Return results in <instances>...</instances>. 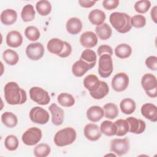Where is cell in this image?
I'll return each instance as SVG.
<instances>
[{"instance_id":"cell-1","label":"cell","mask_w":157,"mask_h":157,"mask_svg":"<svg viewBox=\"0 0 157 157\" xmlns=\"http://www.w3.org/2000/svg\"><path fill=\"white\" fill-rule=\"evenodd\" d=\"M4 92L5 100L9 104H23L27 100L26 91L15 82H10L6 83L4 88Z\"/></svg>"},{"instance_id":"cell-2","label":"cell","mask_w":157,"mask_h":157,"mask_svg":"<svg viewBox=\"0 0 157 157\" xmlns=\"http://www.w3.org/2000/svg\"><path fill=\"white\" fill-rule=\"evenodd\" d=\"M131 18L126 13L115 12L110 15L109 21L117 31L124 34L129 32L131 29Z\"/></svg>"},{"instance_id":"cell-3","label":"cell","mask_w":157,"mask_h":157,"mask_svg":"<svg viewBox=\"0 0 157 157\" xmlns=\"http://www.w3.org/2000/svg\"><path fill=\"white\" fill-rule=\"evenodd\" d=\"M75 130L71 127H66L59 130L54 136V142L58 147H64L72 144L76 139Z\"/></svg>"},{"instance_id":"cell-4","label":"cell","mask_w":157,"mask_h":157,"mask_svg":"<svg viewBox=\"0 0 157 157\" xmlns=\"http://www.w3.org/2000/svg\"><path fill=\"white\" fill-rule=\"evenodd\" d=\"M141 85L149 97L155 98L157 96V80L153 74H145L142 77Z\"/></svg>"},{"instance_id":"cell-5","label":"cell","mask_w":157,"mask_h":157,"mask_svg":"<svg viewBox=\"0 0 157 157\" xmlns=\"http://www.w3.org/2000/svg\"><path fill=\"white\" fill-rule=\"evenodd\" d=\"M113 70L112 59L109 55H103L99 56L98 62V73L102 78L109 77Z\"/></svg>"},{"instance_id":"cell-6","label":"cell","mask_w":157,"mask_h":157,"mask_svg":"<svg viewBox=\"0 0 157 157\" xmlns=\"http://www.w3.org/2000/svg\"><path fill=\"white\" fill-rule=\"evenodd\" d=\"M29 96L31 100L39 105H47L50 102L48 93L39 86H33L30 88Z\"/></svg>"},{"instance_id":"cell-7","label":"cell","mask_w":157,"mask_h":157,"mask_svg":"<svg viewBox=\"0 0 157 157\" xmlns=\"http://www.w3.org/2000/svg\"><path fill=\"white\" fill-rule=\"evenodd\" d=\"M42 136V133L40 129L37 127H31L23 134L21 139L25 145L33 146L41 140Z\"/></svg>"},{"instance_id":"cell-8","label":"cell","mask_w":157,"mask_h":157,"mask_svg":"<svg viewBox=\"0 0 157 157\" xmlns=\"http://www.w3.org/2000/svg\"><path fill=\"white\" fill-rule=\"evenodd\" d=\"M110 151L116 155L121 156L129 150V142L128 138L114 139L110 142Z\"/></svg>"},{"instance_id":"cell-9","label":"cell","mask_w":157,"mask_h":157,"mask_svg":"<svg viewBox=\"0 0 157 157\" xmlns=\"http://www.w3.org/2000/svg\"><path fill=\"white\" fill-rule=\"evenodd\" d=\"M29 115L33 122L40 124H46L50 118L49 113L44 109L39 106L32 108Z\"/></svg>"},{"instance_id":"cell-10","label":"cell","mask_w":157,"mask_h":157,"mask_svg":"<svg viewBox=\"0 0 157 157\" xmlns=\"http://www.w3.org/2000/svg\"><path fill=\"white\" fill-rule=\"evenodd\" d=\"M129 79L128 75L124 72H119L114 75L111 82L112 88L117 92L124 91L128 86Z\"/></svg>"},{"instance_id":"cell-11","label":"cell","mask_w":157,"mask_h":157,"mask_svg":"<svg viewBox=\"0 0 157 157\" xmlns=\"http://www.w3.org/2000/svg\"><path fill=\"white\" fill-rule=\"evenodd\" d=\"M44 47L40 42L29 44L26 48V54L31 60L37 61L43 57L44 55Z\"/></svg>"},{"instance_id":"cell-12","label":"cell","mask_w":157,"mask_h":157,"mask_svg":"<svg viewBox=\"0 0 157 157\" xmlns=\"http://www.w3.org/2000/svg\"><path fill=\"white\" fill-rule=\"evenodd\" d=\"M129 124V131L136 134H140L144 132L146 128L145 121L141 119L134 117H129L126 119Z\"/></svg>"},{"instance_id":"cell-13","label":"cell","mask_w":157,"mask_h":157,"mask_svg":"<svg viewBox=\"0 0 157 157\" xmlns=\"http://www.w3.org/2000/svg\"><path fill=\"white\" fill-rule=\"evenodd\" d=\"M83 132L85 137L90 141H96L99 140L102 134L99 126L94 123H88L85 125Z\"/></svg>"},{"instance_id":"cell-14","label":"cell","mask_w":157,"mask_h":157,"mask_svg":"<svg viewBox=\"0 0 157 157\" xmlns=\"http://www.w3.org/2000/svg\"><path fill=\"white\" fill-rule=\"evenodd\" d=\"M48 109L52 114V122L56 126H59L63 124L64 117V110L56 104H52Z\"/></svg>"},{"instance_id":"cell-15","label":"cell","mask_w":157,"mask_h":157,"mask_svg":"<svg viewBox=\"0 0 157 157\" xmlns=\"http://www.w3.org/2000/svg\"><path fill=\"white\" fill-rule=\"evenodd\" d=\"M80 42L85 48H93L98 44V36L92 31H86L80 36Z\"/></svg>"},{"instance_id":"cell-16","label":"cell","mask_w":157,"mask_h":157,"mask_svg":"<svg viewBox=\"0 0 157 157\" xmlns=\"http://www.w3.org/2000/svg\"><path fill=\"white\" fill-rule=\"evenodd\" d=\"M64 42L58 38H52L47 42V48L49 52L59 56L64 50Z\"/></svg>"},{"instance_id":"cell-17","label":"cell","mask_w":157,"mask_h":157,"mask_svg":"<svg viewBox=\"0 0 157 157\" xmlns=\"http://www.w3.org/2000/svg\"><path fill=\"white\" fill-rule=\"evenodd\" d=\"M142 115L147 119L153 122L157 121V107L151 103L144 104L140 109Z\"/></svg>"},{"instance_id":"cell-18","label":"cell","mask_w":157,"mask_h":157,"mask_svg":"<svg viewBox=\"0 0 157 157\" xmlns=\"http://www.w3.org/2000/svg\"><path fill=\"white\" fill-rule=\"evenodd\" d=\"M93 67L91 65L80 59L73 64L72 66V72L75 76L80 77L83 76L88 70Z\"/></svg>"},{"instance_id":"cell-19","label":"cell","mask_w":157,"mask_h":157,"mask_svg":"<svg viewBox=\"0 0 157 157\" xmlns=\"http://www.w3.org/2000/svg\"><path fill=\"white\" fill-rule=\"evenodd\" d=\"M23 42V37L20 33L17 31H11L7 34L6 44L12 48L20 47Z\"/></svg>"},{"instance_id":"cell-20","label":"cell","mask_w":157,"mask_h":157,"mask_svg":"<svg viewBox=\"0 0 157 157\" xmlns=\"http://www.w3.org/2000/svg\"><path fill=\"white\" fill-rule=\"evenodd\" d=\"M86 114L88 119L93 123L99 121L104 116L103 109L98 105H93L88 108Z\"/></svg>"},{"instance_id":"cell-21","label":"cell","mask_w":157,"mask_h":157,"mask_svg":"<svg viewBox=\"0 0 157 157\" xmlns=\"http://www.w3.org/2000/svg\"><path fill=\"white\" fill-rule=\"evenodd\" d=\"M66 28L69 34L75 35L81 32L82 29V23L78 18L72 17L67 21Z\"/></svg>"},{"instance_id":"cell-22","label":"cell","mask_w":157,"mask_h":157,"mask_svg":"<svg viewBox=\"0 0 157 157\" xmlns=\"http://www.w3.org/2000/svg\"><path fill=\"white\" fill-rule=\"evenodd\" d=\"M100 84L101 80L94 74L88 75L83 79V85L89 91L90 93L96 90L100 86Z\"/></svg>"},{"instance_id":"cell-23","label":"cell","mask_w":157,"mask_h":157,"mask_svg":"<svg viewBox=\"0 0 157 157\" xmlns=\"http://www.w3.org/2000/svg\"><path fill=\"white\" fill-rule=\"evenodd\" d=\"M17 19V13L15 10L7 9L3 10L1 14V21L5 25L13 24Z\"/></svg>"},{"instance_id":"cell-24","label":"cell","mask_w":157,"mask_h":157,"mask_svg":"<svg viewBox=\"0 0 157 157\" xmlns=\"http://www.w3.org/2000/svg\"><path fill=\"white\" fill-rule=\"evenodd\" d=\"M105 13L100 9H94L88 15V20L94 25L99 26L104 23L105 20Z\"/></svg>"},{"instance_id":"cell-25","label":"cell","mask_w":157,"mask_h":157,"mask_svg":"<svg viewBox=\"0 0 157 157\" xmlns=\"http://www.w3.org/2000/svg\"><path fill=\"white\" fill-rule=\"evenodd\" d=\"M96 34L101 40H107L109 39L112 34V30L111 27L106 23L96 26L95 28Z\"/></svg>"},{"instance_id":"cell-26","label":"cell","mask_w":157,"mask_h":157,"mask_svg":"<svg viewBox=\"0 0 157 157\" xmlns=\"http://www.w3.org/2000/svg\"><path fill=\"white\" fill-rule=\"evenodd\" d=\"M120 107L121 112L126 115L132 113L136 107V102L131 98H124L120 102Z\"/></svg>"},{"instance_id":"cell-27","label":"cell","mask_w":157,"mask_h":157,"mask_svg":"<svg viewBox=\"0 0 157 157\" xmlns=\"http://www.w3.org/2000/svg\"><path fill=\"white\" fill-rule=\"evenodd\" d=\"M100 130L102 133L107 136H115L117 134V126L115 123L109 120H104L101 123Z\"/></svg>"},{"instance_id":"cell-28","label":"cell","mask_w":157,"mask_h":157,"mask_svg":"<svg viewBox=\"0 0 157 157\" xmlns=\"http://www.w3.org/2000/svg\"><path fill=\"white\" fill-rule=\"evenodd\" d=\"M132 53V48L130 45L126 44H120L115 48V55L121 59L129 57Z\"/></svg>"},{"instance_id":"cell-29","label":"cell","mask_w":157,"mask_h":157,"mask_svg":"<svg viewBox=\"0 0 157 157\" xmlns=\"http://www.w3.org/2000/svg\"><path fill=\"white\" fill-rule=\"evenodd\" d=\"M2 123L7 128H13L18 123V118L16 115L10 112H5L1 115Z\"/></svg>"},{"instance_id":"cell-30","label":"cell","mask_w":157,"mask_h":157,"mask_svg":"<svg viewBox=\"0 0 157 157\" xmlns=\"http://www.w3.org/2000/svg\"><path fill=\"white\" fill-rule=\"evenodd\" d=\"M109 91L108 84L104 81L101 80V84L99 88L94 92L90 93L91 96L95 99H101L107 96Z\"/></svg>"},{"instance_id":"cell-31","label":"cell","mask_w":157,"mask_h":157,"mask_svg":"<svg viewBox=\"0 0 157 157\" xmlns=\"http://www.w3.org/2000/svg\"><path fill=\"white\" fill-rule=\"evenodd\" d=\"M2 58L4 61L10 66L15 65L19 60V56L18 53L11 49L6 50L2 53Z\"/></svg>"},{"instance_id":"cell-32","label":"cell","mask_w":157,"mask_h":157,"mask_svg":"<svg viewBox=\"0 0 157 157\" xmlns=\"http://www.w3.org/2000/svg\"><path fill=\"white\" fill-rule=\"evenodd\" d=\"M103 110L105 117L108 119L113 120L118 115V107L113 103L109 102L105 104L103 107Z\"/></svg>"},{"instance_id":"cell-33","label":"cell","mask_w":157,"mask_h":157,"mask_svg":"<svg viewBox=\"0 0 157 157\" xmlns=\"http://www.w3.org/2000/svg\"><path fill=\"white\" fill-rule=\"evenodd\" d=\"M58 102L62 106L70 107L74 105L75 99L74 96L67 93H61L57 97Z\"/></svg>"},{"instance_id":"cell-34","label":"cell","mask_w":157,"mask_h":157,"mask_svg":"<svg viewBox=\"0 0 157 157\" xmlns=\"http://www.w3.org/2000/svg\"><path fill=\"white\" fill-rule=\"evenodd\" d=\"M36 12L34 10V7L31 4L25 5L21 12V17L23 21L28 22L33 21L35 18Z\"/></svg>"},{"instance_id":"cell-35","label":"cell","mask_w":157,"mask_h":157,"mask_svg":"<svg viewBox=\"0 0 157 157\" xmlns=\"http://www.w3.org/2000/svg\"><path fill=\"white\" fill-rule=\"evenodd\" d=\"M80 59L91 65L93 67H94L96 63L97 55L93 50L85 49L82 52Z\"/></svg>"},{"instance_id":"cell-36","label":"cell","mask_w":157,"mask_h":157,"mask_svg":"<svg viewBox=\"0 0 157 157\" xmlns=\"http://www.w3.org/2000/svg\"><path fill=\"white\" fill-rule=\"evenodd\" d=\"M36 9L39 15L42 16H46L51 12L52 5L49 1L42 0L36 3Z\"/></svg>"},{"instance_id":"cell-37","label":"cell","mask_w":157,"mask_h":157,"mask_svg":"<svg viewBox=\"0 0 157 157\" xmlns=\"http://www.w3.org/2000/svg\"><path fill=\"white\" fill-rule=\"evenodd\" d=\"M50 151V147L44 143L38 144L34 148V155L36 157H46L49 155Z\"/></svg>"},{"instance_id":"cell-38","label":"cell","mask_w":157,"mask_h":157,"mask_svg":"<svg viewBox=\"0 0 157 157\" xmlns=\"http://www.w3.org/2000/svg\"><path fill=\"white\" fill-rule=\"evenodd\" d=\"M114 123L117 126V136H123L129 132V124L126 120L118 119Z\"/></svg>"},{"instance_id":"cell-39","label":"cell","mask_w":157,"mask_h":157,"mask_svg":"<svg viewBox=\"0 0 157 157\" xmlns=\"http://www.w3.org/2000/svg\"><path fill=\"white\" fill-rule=\"evenodd\" d=\"M25 35L31 41H36L40 37V33L39 29L34 26H29L25 30Z\"/></svg>"},{"instance_id":"cell-40","label":"cell","mask_w":157,"mask_h":157,"mask_svg":"<svg viewBox=\"0 0 157 157\" xmlns=\"http://www.w3.org/2000/svg\"><path fill=\"white\" fill-rule=\"evenodd\" d=\"M19 142L18 138L14 135L7 136L4 140L5 147L9 151H14L18 147Z\"/></svg>"},{"instance_id":"cell-41","label":"cell","mask_w":157,"mask_h":157,"mask_svg":"<svg viewBox=\"0 0 157 157\" xmlns=\"http://www.w3.org/2000/svg\"><path fill=\"white\" fill-rule=\"evenodd\" d=\"M151 6V2L148 0H141L137 1L134 6L135 10L139 13H146Z\"/></svg>"},{"instance_id":"cell-42","label":"cell","mask_w":157,"mask_h":157,"mask_svg":"<svg viewBox=\"0 0 157 157\" xmlns=\"http://www.w3.org/2000/svg\"><path fill=\"white\" fill-rule=\"evenodd\" d=\"M132 26L136 28H141L146 25V18L142 15H136L131 18Z\"/></svg>"},{"instance_id":"cell-43","label":"cell","mask_w":157,"mask_h":157,"mask_svg":"<svg viewBox=\"0 0 157 157\" xmlns=\"http://www.w3.org/2000/svg\"><path fill=\"white\" fill-rule=\"evenodd\" d=\"M146 66L152 70L156 71L157 69V57L156 56H150L145 59Z\"/></svg>"},{"instance_id":"cell-44","label":"cell","mask_w":157,"mask_h":157,"mask_svg":"<svg viewBox=\"0 0 157 157\" xmlns=\"http://www.w3.org/2000/svg\"><path fill=\"white\" fill-rule=\"evenodd\" d=\"M97 53L99 56L105 54L112 56L113 55V50L112 48L108 45H101L98 47Z\"/></svg>"},{"instance_id":"cell-45","label":"cell","mask_w":157,"mask_h":157,"mask_svg":"<svg viewBox=\"0 0 157 157\" xmlns=\"http://www.w3.org/2000/svg\"><path fill=\"white\" fill-rule=\"evenodd\" d=\"M119 4L118 0H104L102 1V6L104 9L111 10L115 9Z\"/></svg>"},{"instance_id":"cell-46","label":"cell","mask_w":157,"mask_h":157,"mask_svg":"<svg viewBox=\"0 0 157 157\" xmlns=\"http://www.w3.org/2000/svg\"><path fill=\"white\" fill-rule=\"evenodd\" d=\"M72 52V47L71 44L67 42H64V48L62 52V53L60 55L59 57L61 58H66L69 56Z\"/></svg>"},{"instance_id":"cell-47","label":"cell","mask_w":157,"mask_h":157,"mask_svg":"<svg viewBox=\"0 0 157 157\" xmlns=\"http://www.w3.org/2000/svg\"><path fill=\"white\" fill-rule=\"evenodd\" d=\"M96 1H90V0H79L78 3L80 6L84 8H90L96 4Z\"/></svg>"},{"instance_id":"cell-48","label":"cell","mask_w":157,"mask_h":157,"mask_svg":"<svg viewBox=\"0 0 157 157\" xmlns=\"http://www.w3.org/2000/svg\"><path fill=\"white\" fill-rule=\"evenodd\" d=\"M156 10H157V6H154V7L151 9V12H150L151 18V19L153 20V21L155 23H157V21H156V20H157V18H156V14H157Z\"/></svg>"}]
</instances>
